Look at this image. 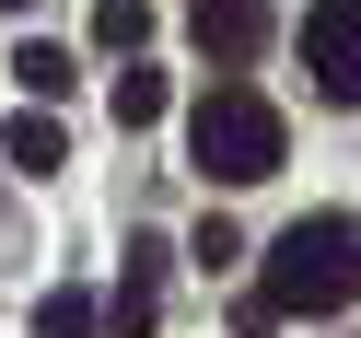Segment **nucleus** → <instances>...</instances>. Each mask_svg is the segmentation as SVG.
<instances>
[{
	"instance_id": "2",
	"label": "nucleus",
	"mask_w": 361,
	"mask_h": 338,
	"mask_svg": "<svg viewBox=\"0 0 361 338\" xmlns=\"http://www.w3.org/2000/svg\"><path fill=\"white\" fill-rule=\"evenodd\" d=\"M280 152H291V128H280V105H268L257 82H210V94H198V117H187V164L210 175V187H268V175H280Z\"/></svg>"
},
{
	"instance_id": "4",
	"label": "nucleus",
	"mask_w": 361,
	"mask_h": 338,
	"mask_svg": "<svg viewBox=\"0 0 361 338\" xmlns=\"http://www.w3.org/2000/svg\"><path fill=\"white\" fill-rule=\"evenodd\" d=\"M187 35H198L210 71H245L268 47V0H187Z\"/></svg>"
},
{
	"instance_id": "11",
	"label": "nucleus",
	"mask_w": 361,
	"mask_h": 338,
	"mask_svg": "<svg viewBox=\"0 0 361 338\" xmlns=\"http://www.w3.org/2000/svg\"><path fill=\"white\" fill-rule=\"evenodd\" d=\"M0 12H24V0H0Z\"/></svg>"
},
{
	"instance_id": "9",
	"label": "nucleus",
	"mask_w": 361,
	"mask_h": 338,
	"mask_svg": "<svg viewBox=\"0 0 361 338\" xmlns=\"http://www.w3.org/2000/svg\"><path fill=\"white\" fill-rule=\"evenodd\" d=\"M164 117V71H117V128H152Z\"/></svg>"
},
{
	"instance_id": "3",
	"label": "nucleus",
	"mask_w": 361,
	"mask_h": 338,
	"mask_svg": "<svg viewBox=\"0 0 361 338\" xmlns=\"http://www.w3.org/2000/svg\"><path fill=\"white\" fill-rule=\"evenodd\" d=\"M303 71L326 105H361V0H314L303 12Z\"/></svg>"
},
{
	"instance_id": "1",
	"label": "nucleus",
	"mask_w": 361,
	"mask_h": 338,
	"mask_svg": "<svg viewBox=\"0 0 361 338\" xmlns=\"http://www.w3.org/2000/svg\"><path fill=\"white\" fill-rule=\"evenodd\" d=\"M338 303H361V222L350 210L280 222V245H268V268H257V303H245V338H257L268 315H338Z\"/></svg>"
},
{
	"instance_id": "6",
	"label": "nucleus",
	"mask_w": 361,
	"mask_h": 338,
	"mask_svg": "<svg viewBox=\"0 0 361 338\" xmlns=\"http://www.w3.org/2000/svg\"><path fill=\"white\" fill-rule=\"evenodd\" d=\"M94 47L105 59H140L152 47V12H140V0H94Z\"/></svg>"
},
{
	"instance_id": "7",
	"label": "nucleus",
	"mask_w": 361,
	"mask_h": 338,
	"mask_svg": "<svg viewBox=\"0 0 361 338\" xmlns=\"http://www.w3.org/2000/svg\"><path fill=\"white\" fill-rule=\"evenodd\" d=\"M12 82H24L35 105H59V94L82 82V59H71V47H24V59H12Z\"/></svg>"
},
{
	"instance_id": "10",
	"label": "nucleus",
	"mask_w": 361,
	"mask_h": 338,
	"mask_svg": "<svg viewBox=\"0 0 361 338\" xmlns=\"http://www.w3.org/2000/svg\"><path fill=\"white\" fill-rule=\"evenodd\" d=\"M187 257H198V268H210V280H221V268H233V257H245V234H233V222H221V210H210V222H198V234H187Z\"/></svg>"
},
{
	"instance_id": "8",
	"label": "nucleus",
	"mask_w": 361,
	"mask_h": 338,
	"mask_svg": "<svg viewBox=\"0 0 361 338\" xmlns=\"http://www.w3.org/2000/svg\"><path fill=\"white\" fill-rule=\"evenodd\" d=\"M35 338H105V303L94 291H47L35 303Z\"/></svg>"
},
{
	"instance_id": "5",
	"label": "nucleus",
	"mask_w": 361,
	"mask_h": 338,
	"mask_svg": "<svg viewBox=\"0 0 361 338\" xmlns=\"http://www.w3.org/2000/svg\"><path fill=\"white\" fill-rule=\"evenodd\" d=\"M0 152H12L24 175H59V164H71V128H59L47 105H35V117H12V128H0Z\"/></svg>"
}]
</instances>
